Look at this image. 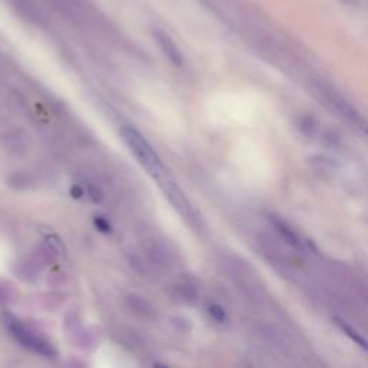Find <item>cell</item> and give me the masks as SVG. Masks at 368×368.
Wrapping results in <instances>:
<instances>
[{
  "instance_id": "cell-1",
  "label": "cell",
  "mask_w": 368,
  "mask_h": 368,
  "mask_svg": "<svg viewBox=\"0 0 368 368\" xmlns=\"http://www.w3.org/2000/svg\"><path fill=\"white\" fill-rule=\"evenodd\" d=\"M121 137L134 154V157H136V160L144 167V170L151 177L161 180L165 175L161 158L136 128L124 127L121 128Z\"/></svg>"
},
{
  "instance_id": "cell-2",
  "label": "cell",
  "mask_w": 368,
  "mask_h": 368,
  "mask_svg": "<svg viewBox=\"0 0 368 368\" xmlns=\"http://www.w3.org/2000/svg\"><path fill=\"white\" fill-rule=\"evenodd\" d=\"M5 321H6L8 329L12 334V337L19 344H22L26 350H30L33 353L48 357V358H52L56 355V350L53 348V345L45 337H42L38 331L27 326L25 322H22L20 319H18L16 317H12V315H8L5 318Z\"/></svg>"
},
{
  "instance_id": "cell-3",
  "label": "cell",
  "mask_w": 368,
  "mask_h": 368,
  "mask_svg": "<svg viewBox=\"0 0 368 368\" xmlns=\"http://www.w3.org/2000/svg\"><path fill=\"white\" fill-rule=\"evenodd\" d=\"M319 92L324 96L325 101L328 103V106H331L334 110H336L338 114H341L350 122L355 124L357 127H361L365 122L364 118L360 115V113L347 101V99L343 98L340 94H337L332 88L321 85Z\"/></svg>"
},
{
  "instance_id": "cell-4",
  "label": "cell",
  "mask_w": 368,
  "mask_h": 368,
  "mask_svg": "<svg viewBox=\"0 0 368 368\" xmlns=\"http://www.w3.org/2000/svg\"><path fill=\"white\" fill-rule=\"evenodd\" d=\"M161 186L164 189V193L167 196V198L170 200L172 205L176 208L177 212L182 213V216H184L187 220H193L194 215H193V209L189 203L187 197L184 196V193L182 191V189L170 182V180H161Z\"/></svg>"
},
{
  "instance_id": "cell-5",
  "label": "cell",
  "mask_w": 368,
  "mask_h": 368,
  "mask_svg": "<svg viewBox=\"0 0 368 368\" xmlns=\"http://www.w3.org/2000/svg\"><path fill=\"white\" fill-rule=\"evenodd\" d=\"M154 37H156L158 45L161 46L163 52L167 55V58H169L177 66L183 63V55H182L179 46L176 45V42L169 35H167V33H164L161 30H156Z\"/></svg>"
},
{
  "instance_id": "cell-6",
  "label": "cell",
  "mask_w": 368,
  "mask_h": 368,
  "mask_svg": "<svg viewBox=\"0 0 368 368\" xmlns=\"http://www.w3.org/2000/svg\"><path fill=\"white\" fill-rule=\"evenodd\" d=\"M272 223H274V227L277 229V231L285 239L286 243H289L296 250H303L304 249L303 239H300V236L298 235V233L289 224H286L285 222H282L278 217H274Z\"/></svg>"
},
{
  "instance_id": "cell-7",
  "label": "cell",
  "mask_w": 368,
  "mask_h": 368,
  "mask_svg": "<svg viewBox=\"0 0 368 368\" xmlns=\"http://www.w3.org/2000/svg\"><path fill=\"white\" fill-rule=\"evenodd\" d=\"M128 304H129V308H131L134 312L140 314V315L144 317V318H148V317H151V315L154 314L153 307L147 303L146 298H140V296L132 295V296H129V299H128Z\"/></svg>"
},
{
  "instance_id": "cell-8",
  "label": "cell",
  "mask_w": 368,
  "mask_h": 368,
  "mask_svg": "<svg viewBox=\"0 0 368 368\" xmlns=\"http://www.w3.org/2000/svg\"><path fill=\"white\" fill-rule=\"evenodd\" d=\"M336 321H337V325L343 329V332L345 334L347 337H350L357 345H360L364 351L368 353V341H367L364 337H361L360 334H358L353 326H350L348 324H345L343 319H338V318H337Z\"/></svg>"
},
{
  "instance_id": "cell-9",
  "label": "cell",
  "mask_w": 368,
  "mask_h": 368,
  "mask_svg": "<svg viewBox=\"0 0 368 368\" xmlns=\"http://www.w3.org/2000/svg\"><path fill=\"white\" fill-rule=\"evenodd\" d=\"M95 226L99 231H103V233H110L111 231V224L108 223V220L106 217H101V216H96L95 217Z\"/></svg>"
},
{
  "instance_id": "cell-10",
  "label": "cell",
  "mask_w": 368,
  "mask_h": 368,
  "mask_svg": "<svg viewBox=\"0 0 368 368\" xmlns=\"http://www.w3.org/2000/svg\"><path fill=\"white\" fill-rule=\"evenodd\" d=\"M209 314L212 315L213 319H216L217 322H223L226 319V314L223 311V308H220L219 305H212L209 308Z\"/></svg>"
},
{
  "instance_id": "cell-11",
  "label": "cell",
  "mask_w": 368,
  "mask_h": 368,
  "mask_svg": "<svg viewBox=\"0 0 368 368\" xmlns=\"http://www.w3.org/2000/svg\"><path fill=\"white\" fill-rule=\"evenodd\" d=\"M88 194H89V197H91V200H92V202H95V203H98V202H101V193H99L95 187H89L88 189Z\"/></svg>"
},
{
  "instance_id": "cell-12",
  "label": "cell",
  "mask_w": 368,
  "mask_h": 368,
  "mask_svg": "<svg viewBox=\"0 0 368 368\" xmlns=\"http://www.w3.org/2000/svg\"><path fill=\"white\" fill-rule=\"evenodd\" d=\"M71 194L74 198H81L84 196V189L80 186H72L71 189Z\"/></svg>"
},
{
  "instance_id": "cell-13",
  "label": "cell",
  "mask_w": 368,
  "mask_h": 368,
  "mask_svg": "<svg viewBox=\"0 0 368 368\" xmlns=\"http://www.w3.org/2000/svg\"><path fill=\"white\" fill-rule=\"evenodd\" d=\"M360 128H361V129H362V131L367 134V136H368V122H367V121H365V122H364V124H362Z\"/></svg>"
}]
</instances>
